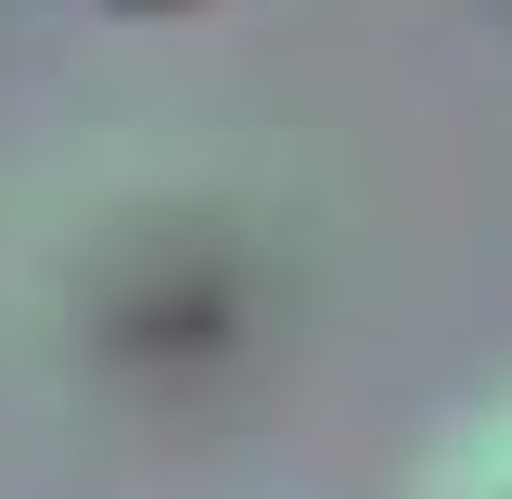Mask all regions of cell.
Wrapping results in <instances>:
<instances>
[{"mask_svg":"<svg viewBox=\"0 0 512 499\" xmlns=\"http://www.w3.org/2000/svg\"><path fill=\"white\" fill-rule=\"evenodd\" d=\"M410 499H512V384H487V397L423 448V487Z\"/></svg>","mask_w":512,"mask_h":499,"instance_id":"cell-1","label":"cell"}]
</instances>
